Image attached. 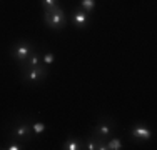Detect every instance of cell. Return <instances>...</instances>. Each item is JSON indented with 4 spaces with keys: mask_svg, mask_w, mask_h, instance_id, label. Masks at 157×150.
<instances>
[{
    "mask_svg": "<svg viewBox=\"0 0 157 150\" xmlns=\"http://www.w3.org/2000/svg\"><path fill=\"white\" fill-rule=\"evenodd\" d=\"M35 45L32 42H29V40H18L17 43L12 45V48H10V55H12V58H15V62L18 65H24L25 60L29 58V55L32 54V52H35Z\"/></svg>",
    "mask_w": 157,
    "mask_h": 150,
    "instance_id": "obj_1",
    "label": "cell"
},
{
    "mask_svg": "<svg viewBox=\"0 0 157 150\" xmlns=\"http://www.w3.org/2000/svg\"><path fill=\"white\" fill-rule=\"evenodd\" d=\"M65 12L60 5L54 7L50 10H45L44 12V22L48 25L50 28H55V30H60L63 25H65Z\"/></svg>",
    "mask_w": 157,
    "mask_h": 150,
    "instance_id": "obj_2",
    "label": "cell"
},
{
    "mask_svg": "<svg viewBox=\"0 0 157 150\" xmlns=\"http://www.w3.org/2000/svg\"><path fill=\"white\" fill-rule=\"evenodd\" d=\"M12 137L18 142H30L33 133H32V127L29 120H13L12 123V130H10Z\"/></svg>",
    "mask_w": 157,
    "mask_h": 150,
    "instance_id": "obj_3",
    "label": "cell"
},
{
    "mask_svg": "<svg viewBox=\"0 0 157 150\" xmlns=\"http://www.w3.org/2000/svg\"><path fill=\"white\" fill-rule=\"evenodd\" d=\"M47 75H48V67L45 65L32 67V69H20V77L27 84H40L42 80L47 78Z\"/></svg>",
    "mask_w": 157,
    "mask_h": 150,
    "instance_id": "obj_4",
    "label": "cell"
},
{
    "mask_svg": "<svg viewBox=\"0 0 157 150\" xmlns=\"http://www.w3.org/2000/svg\"><path fill=\"white\" fill-rule=\"evenodd\" d=\"M114 125H115V122H114V120H110V118L99 120L97 125H95V129H94V135L105 140V138H109L110 135L114 133Z\"/></svg>",
    "mask_w": 157,
    "mask_h": 150,
    "instance_id": "obj_5",
    "label": "cell"
},
{
    "mask_svg": "<svg viewBox=\"0 0 157 150\" xmlns=\"http://www.w3.org/2000/svg\"><path fill=\"white\" fill-rule=\"evenodd\" d=\"M130 138L137 142H147L152 138V130L149 127H145L144 123H137L130 129Z\"/></svg>",
    "mask_w": 157,
    "mask_h": 150,
    "instance_id": "obj_6",
    "label": "cell"
},
{
    "mask_svg": "<svg viewBox=\"0 0 157 150\" xmlns=\"http://www.w3.org/2000/svg\"><path fill=\"white\" fill-rule=\"evenodd\" d=\"M72 24L77 28H85L89 25V13H85L84 10L77 9L72 12Z\"/></svg>",
    "mask_w": 157,
    "mask_h": 150,
    "instance_id": "obj_7",
    "label": "cell"
},
{
    "mask_svg": "<svg viewBox=\"0 0 157 150\" xmlns=\"http://www.w3.org/2000/svg\"><path fill=\"white\" fill-rule=\"evenodd\" d=\"M63 148L65 150H82V148H85V144H84L82 138L69 137L65 142H63Z\"/></svg>",
    "mask_w": 157,
    "mask_h": 150,
    "instance_id": "obj_8",
    "label": "cell"
},
{
    "mask_svg": "<svg viewBox=\"0 0 157 150\" xmlns=\"http://www.w3.org/2000/svg\"><path fill=\"white\" fill-rule=\"evenodd\" d=\"M42 65V55L39 54V52H32L30 55H29V58L25 60V63L20 67V69H32V67H39Z\"/></svg>",
    "mask_w": 157,
    "mask_h": 150,
    "instance_id": "obj_9",
    "label": "cell"
},
{
    "mask_svg": "<svg viewBox=\"0 0 157 150\" xmlns=\"http://www.w3.org/2000/svg\"><path fill=\"white\" fill-rule=\"evenodd\" d=\"M30 127H32V133L35 135V137H39V135L45 133V130H47V125L42 122V120H35V122H30Z\"/></svg>",
    "mask_w": 157,
    "mask_h": 150,
    "instance_id": "obj_10",
    "label": "cell"
},
{
    "mask_svg": "<svg viewBox=\"0 0 157 150\" xmlns=\"http://www.w3.org/2000/svg\"><path fill=\"white\" fill-rule=\"evenodd\" d=\"M78 9L84 10L85 13L94 12V9H95V0H80V3H78Z\"/></svg>",
    "mask_w": 157,
    "mask_h": 150,
    "instance_id": "obj_11",
    "label": "cell"
},
{
    "mask_svg": "<svg viewBox=\"0 0 157 150\" xmlns=\"http://www.w3.org/2000/svg\"><path fill=\"white\" fill-rule=\"evenodd\" d=\"M55 62V55H54V52H45V54H42V65H45V67H50L52 63Z\"/></svg>",
    "mask_w": 157,
    "mask_h": 150,
    "instance_id": "obj_12",
    "label": "cell"
},
{
    "mask_svg": "<svg viewBox=\"0 0 157 150\" xmlns=\"http://www.w3.org/2000/svg\"><path fill=\"white\" fill-rule=\"evenodd\" d=\"M122 148V142L121 138H112L107 142V150H121Z\"/></svg>",
    "mask_w": 157,
    "mask_h": 150,
    "instance_id": "obj_13",
    "label": "cell"
},
{
    "mask_svg": "<svg viewBox=\"0 0 157 150\" xmlns=\"http://www.w3.org/2000/svg\"><path fill=\"white\" fill-rule=\"evenodd\" d=\"M40 5H42L44 12H45V10H50V9H54V7H57L59 0H40Z\"/></svg>",
    "mask_w": 157,
    "mask_h": 150,
    "instance_id": "obj_14",
    "label": "cell"
},
{
    "mask_svg": "<svg viewBox=\"0 0 157 150\" xmlns=\"http://www.w3.org/2000/svg\"><path fill=\"white\" fill-rule=\"evenodd\" d=\"M7 148H9V150H22L24 147H22V144L18 140L17 142L13 140V142H10V144H9V147H7Z\"/></svg>",
    "mask_w": 157,
    "mask_h": 150,
    "instance_id": "obj_15",
    "label": "cell"
}]
</instances>
